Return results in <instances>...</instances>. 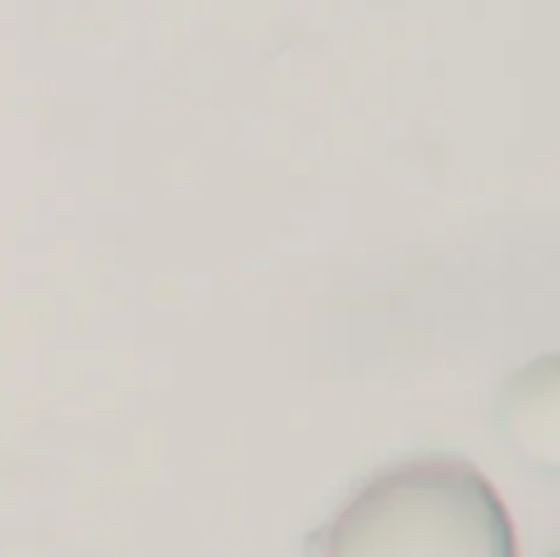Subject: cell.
Instances as JSON below:
<instances>
[{
  "mask_svg": "<svg viewBox=\"0 0 560 557\" xmlns=\"http://www.w3.org/2000/svg\"><path fill=\"white\" fill-rule=\"evenodd\" d=\"M322 557H518V538L502 496L472 463L423 456L351 496Z\"/></svg>",
  "mask_w": 560,
  "mask_h": 557,
  "instance_id": "cell-1",
  "label": "cell"
},
{
  "mask_svg": "<svg viewBox=\"0 0 560 557\" xmlns=\"http://www.w3.org/2000/svg\"><path fill=\"white\" fill-rule=\"evenodd\" d=\"M499 427L515 453L545 473L560 466V364L545 355L509 378L499 401Z\"/></svg>",
  "mask_w": 560,
  "mask_h": 557,
  "instance_id": "cell-2",
  "label": "cell"
}]
</instances>
